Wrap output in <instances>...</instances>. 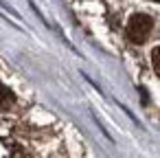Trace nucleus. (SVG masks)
I'll use <instances>...</instances> for the list:
<instances>
[{
    "label": "nucleus",
    "mask_w": 160,
    "mask_h": 158,
    "mask_svg": "<svg viewBox=\"0 0 160 158\" xmlns=\"http://www.w3.org/2000/svg\"><path fill=\"white\" fill-rule=\"evenodd\" d=\"M151 29H153V20H151L149 16H145V13H136V16L129 18L125 33H127V40H129V42L142 44V42H147Z\"/></svg>",
    "instance_id": "1"
},
{
    "label": "nucleus",
    "mask_w": 160,
    "mask_h": 158,
    "mask_svg": "<svg viewBox=\"0 0 160 158\" xmlns=\"http://www.w3.org/2000/svg\"><path fill=\"white\" fill-rule=\"evenodd\" d=\"M0 158H24L20 145L11 140H0Z\"/></svg>",
    "instance_id": "2"
},
{
    "label": "nucleus",
    "mask_w": 160,
    "mask_h": 158,
    "mask_svg": "<svg viewBox=\"0 0 160 158\" xmlns=\"http://www.w3.org/2000/svg\"><path fill=\"white\" fill-rule=\"evenodd\" d=\"M13 101H16L13 92H11L7 86L0 84V110H9V108L13 105Z\"/></svg>",
    "instance_id": "3"
},
{
    "label": "nucleus",
    "mask_w": 160,
    "mask_h": 158,
    "mask_svg": "<svg viewBox=\"0 0 160 158\" xmlns=\"http://www.w3.org/2000/svg\"><path fill=\"white\" fill-rule=\"evenodd\" d=\"M151 64H153V70L160 75V46L153 48V53H151Z\"/></svg>",
    "instance_id": "4"
},
{
    "label": "nucleus",
    "mask_w": 160,
    "mask_h": 158,
    "mask_svg": "<svg viewBox=\"0 0 160 158\" xmlns=\"http://www.w3.org/2000/svg\"><path fill=\"white\" fill-rule=\"evenodd\" d=\"M158 3H160V0H158Z\"/></svg>",
    "instance_id": "5"
}]
</instances>
